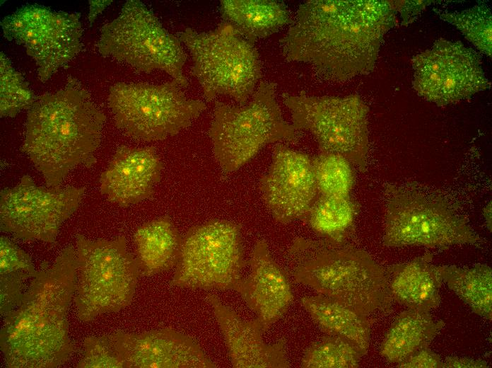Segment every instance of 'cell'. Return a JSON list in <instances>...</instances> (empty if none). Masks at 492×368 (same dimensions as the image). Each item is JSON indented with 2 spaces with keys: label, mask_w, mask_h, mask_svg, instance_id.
I'll return each instance as SVG.
<instances>
[{
  "label": "cell",
  "mask_w": 492,
  "mask_h": 368,
  "mask_svg": "<svg viewBox=\"0 0 492 368\" xmlns=\"http://www.w3.org/2000/svg\"><path fill=\"white\" fill-rule=\"evenodd\" d=\"M383 245L448 248L481 242L466 219L443 195L414 185L385 187Z\"/></svg>",
  "instance_id": "6"
},
{
  "label": "cell",
  "mask_w": 492,
  "mask_h": 368,
  "mask_svg": "<svg viewBox=\"0 0 492 368\" xmlns=\"http://www.w3.org/2000/svg\"><path fill=\"white\" fill-rule=\"evenodd\" d=\"M360 211L351 197L319 195L304 222L317 234L336 242L346 241Z\"/></svg>",
  "instance_id": "27"
},
{
  "label": "cell",
  "mask_w": 492,
  "mask_h": 368,
  "mask_svg": "<svg viewBox=\"0 0 492 368\" xmlns=\"http://www.w3.org/2000/svg\"><path fill=\"white\" fill-rule=\"evenodd\" d=\"M28 110L21 151L47 187H59L78 166L96 163L106 117L76 79L37 96Z\"/></svg>",
  "instance_id": "3"
},
{
  "label": "cell",
  "mask_w": 492,
  "mask_h": 368,
  "mask_svg": "<svg viewBox=\"0 0 492 368\" xmlns=\"http://www.w3.org/2000/svg\"><path fill=\"white\" fill-rule=\"evenodd\" d=\"M488 364L481 359L469 357H447L443 362V368H488Z\"/></svg>",
  "instance_id": "37"
},
{
  "label": "cell",
  "mask_w": 492,
  "mask_h": 368,
  "mask_svg": "<svg viewBox=\"0 0 492 368\" xmlns=\"http://www.w3.org/2000/svg\"><path fill=\"white\" fill-rule=\"evenodd\" d=\"M445 326L430 312L407 309L401 312L387 330L380 354L391 363H399L427 347Z\"/></svg>",
  "instance_id": "25"
},
{
  "label": "cell",
  "mask_w": 492,
  "mask_h": 368,
  "mask_svg": "<svg viewBox=\"0 0 492 368\" xmlns=\"http://www.w3.org/2000/svg\"><path fill=\"white\" fill-rule=\"evenodd\" d=\"M433 254L425 253L410 261L387 267L392 299L407 309L428 311L441 301L443 282L440 265L432 263Z\"/></svg>",
  "instance_id": "21"
},
{
  "label": "cell",
  "mask_w": 492,
  "mask_h": 368,
  "mask_svg": "<svg viewBox=\"0 0 492 368\" xmlns=\"http://www.w3.org/2000/svg\"><path fill=\"white\" fill-rule=\"evenodd\" d=\"M361 354L348 341L327 335L313 342L305 350L302 368H356L360 366Z\"/></svg>",
  "instance_id": "30"
},
{
  "label": "cell",
  "mask_w": 492,
  "mask_h": 368,
  "mask_svg": "<svg viewBox=\"0 0 492 368\" xmlns=\"http://www.w3.org/2000/svg\"><path fill=\"white\" fill-rule=\"evenodd\" d=\"M275 91V84L262 81L245 105L215 103L208 134L224 174L239 169L266 144L299 140L298 132L282 117Z\"/></svg>",
  "instance_id": "5"
},
{
  "label": "cell",
  "mask_w": 492,
  "mask_h": 368,
  "mask_svg": "<svg viewBox=\"0 0 492 368\" xmlns=\"http://www.w3.org/2000/svg\"><path fill=\"white\" fill-rule=\"evenodd\" d=\"M412 88L423 99L439 107L471 99L491 88L479 55L460 41L440 38L411 60Z\"/></svg>",
  "instance_id": "15"
},
{
  "label": "cell",
  "mask_w": 492,
  "mask_h": 368,
  "mask_svg": "<svg viewBox=\"0 0 492 368\" xmlns=\"http://www.w3.org/2000/svg\"><path fill=\"white\" fill-rule=\"evenodd\" d=\"M483 216L487 229L491 231V202L483 209Z\"/></svg>",
  "instance_id": "39"
},
{
  "label": "cell",
  "mask_w": 492,
  "mask_h": 368,
  "mask_svg": "<svg viewBox=\"0 0 492 368\" xmlns=\"http://www.w3.org/2000/svg\"><path fill=\"white\" fill-rule=\"evenodd\" d=\"M179 84L119 82L109 88L107 104L117 127L144 142L165 139L189 126L206 108L187 98Z\"/></svg>",
  "instance_id": "10"
},
{
  "label": "cell",
  "mask_w": 492,
  "mask_h": 368,
  "mask_svg": "<svg viewBox=\"0 0 492 368\" xmlns=\"http://www.w3.org/2000/svg\"><path fill=\"white\" fill-rule=\"evenodd\" d=\"M295 130L310 132L321 152L338 154L365 172L369 151V109L360 96L284 93Z\"/></svg>",
  "instance_id": "11"
},
{
  "label": "cell",
  "mask_w": 492,
  "mask_h": 368,
  "mask_svg": "<svg viewBox=\"0 0 492 368\" xmlns=\"http://www.w3.org/2000/svg\"><path fill=\"white\" fill-rule=\"evenodd\" d=\"M89 4V13H88V21L90 25L94 22L96 17L100 14L112 2L111 0H102V1H88Z\"/></svg>",
  "instance_id": "38"
},
{
  "label": "cell",
  "mask_w": 492,
  "mask_h": 368,
  "mask_svg": "<svg viewBox=\"0 0 492 368\" xmlns=\"http://www.w3.org/2000/svg\"><path fill=\"white\" fill-rule=\"evenodd\" d=\"M124 368H216L192 337L171 328L107 335Z\"/></svg>",
  "instance_id": "17"
},
{
  "label": "cell",
  "mask_w": 492,
  "mask_h": 368,
  "mask_svg": "<svg viewBox=\"0 0 492 368\" xmlns=\"http://www.w3.org/2000/svg\"><path fill=\"white\" fill-rule=\"evenodd\" d=\"M396 12L402 17V25L407 26L416 18L433 1H391Z\"/></svg>",
  "instance_id": "36"
},
{
  "label": "cell",
  "mask_w": 492,
  "mask_h": 368,
  "mask_svg": "<svg viewBox=\"0 0 492 368\" xmlns=\"http://www.w3.org/2000/svg\"><path fill=\"white\" fill-rule=\"evenodd\" d=\"M85 187H42L28 175L0 192V229L23 241L54 243L62 224L79 207Z\"/></svg>",
  "instance_id": "14"
},
{
  "label": "cell",
  "mask_w": 492,
  "mask_h": 368,
  "mask_svg": "<svg viewBox=\"0 0 492 368\" xmlns=\"http://www.w3.org/2000/svg\"><path fill=\"white\" fill-rule=\"evenodd\" d=\"M33 276L23 271L0 275V314L1 316L18 305L25 292V282Z\"/></svg>",
  "instance_id": "34"
},
{
  "label": "cell",
  "mask_w": 492,
  "mask_h": 368,
  "mask_svg": "<svg viewBox=\"0 0 492 368\" xmlns=\"http://www.w3.org/2000/svg\"><path fill=\"white\" fill-rule=\"evenodd\" d=\"M76 255L73 301L81 321L119 312L131 304L141 273L124 236L91 240L78 234Z\"/></svg>",
  "instance_id": "8"
},
{
  "label": "cell",
  "mask_w": 492,
  "mask_h": 368,
  "mask_svg": "<svg viewBox=\"0 0 492 368\" xmlns=\"http://www.w3.org/2000/svg\"><path fill=\"white\" fill-rule=\"evenodd\" d=\"M262 199L274 219L286 224L304 220L317 197L312 157L276 144L271 163L259 181Z\"/></svg>",
  "instance_id": "16"
},
{
  "label": "cell",
  "mask_w": 492,
  "mask_h": 368,
  "mask_svg": "<svg viewBox=\"0 0 492 368\" xmlns=\"http://www.w3.org/2000/svg\"><path fill=\"white\" fill-rule=\"evenodd\" d=\"M286 271L298 282L366 315L388 314L393 299L387 267L346 241L295 238L286 251Z\"/></svg>",
  "instance_id": "4"
},
{
  "label": "cell",
  "mask_w": 492,
  "mask_h": 368,
  "mask_svg": "<svg viewBox=\"0 0 492 368\" xmlns=\"http://www.w3.org/2000/svg\"><path fill=\"white\" fill-rule=\"evenodd\" d=\"M163 168L154 147L119 146L100 174V191L121 207L138 204L153 196Z\"/></svg>",
  "instance_id": "19"
},
{
  "label": "cell",
  "mask_w": 492,
  "mask_h": 368,
  "mask_svg": "<svg viewBox=\"0 0 492 368\" xmlns=\"http://www.w3.org/2000/svg\"><path fill=\"white\" fill-rule=\"evenodd\" d=\"M245 265L240 225L211 219L182 236L170 284L190 289L236 291Z\"/></svg>",
  "instance_id": "12"
},
{
  "label": "cell",
  "mask_w": 492,
  "mask_h": 368,
  "mask_svg": "<svg viewBox=\"0 0 492 368\" xmlns=\"http://www.w3.org/2000/svg\"><path fill=\"white\" fill-rule=\"evenodd\" d=\"M83 354L76 365L79 368H124L107 335L86 338Z\"/></svg>",
  "instance_id": "32"
},
{
  "label": "cell",
  "mask_w": 492,
  "mask_h": 368,
  "mask_svg": "<svg viewBox=\"0 0 492 368\" xmlns=\"http://www.w3.org/2000/svg\"><path fill=\"white\" fill-rule=\"evenodd\" d=\"M400 368H443V361L440 357L428 346L424 347L404 360L397 363Z\"/></svg>",
  "instance_id": "35"
},
{
  "label": "cell",
  "mask_w": 492,
  "mask_h": 368,
  "mask_svg": "<svg viewBox=\"0 0 492 368\" xmlns=\"http://www.w3.org/2000/svg\"><path fill=\"white\" fill-rule=\"evenodd\" d=\"M396 25L391 1L310 0L281 39V53L344 83L374 70L385 35Z\"/></svg>",
  "instance_id": "1"
},
{
  "label": "cell",
  "mask_w": 492,
  "mask_h": 368,
  "mask_svg": "<svg viewBox=\"0 0 492 368\" xmlns=\"http://www.w3.org/2000/svg\"><path fill=\"white\" fill-rule=\"evenodd\" d=\"M80 13L27 4L1 21L4 37L23 45L35 61L43 83L65 67L81 52L83 28Z\"/></svg>",
  "instance_id": "13"
},
{
  "label": "cell",
  "mask_w": 492,
  "mask_h": 368,
  "mask_svg": "<svg viewBox=\"0 0 492 368\" xmlns=\"http://www.w3.org/2000/svg\"><path fill=\"white\" fill-rule=\"evenodd\" d=\"M37 96L32 91L23 76L9 59L0 52V117H13L29 110Z\"/></svg>",
  "instance_id": "31"
},
{
  "label": "cell",
  "mask_w": 492,
  "mask_h": 368,
  "mask_svg": "<svg viewBox=\"0 0 492 368\" xmlns=\"http://www.w3.org/2000/svg\"><path fill=\"white\" fill-rule=\"evenodd\" d=\"M300 302L320 330L348 341L362 356L367 354L371 330L368 316L320 294L303 297Z\"/></svg>",
  "instance_id": "22"
},
{
  "label": "cell",
  "mask_w": 492,
  "mask_h": 368,
  "mask_svg": "<svg viewBox=\"0 0 492 368\" xmlns=\"http://www.w3.org/2000/svg\"><path fill=\"white\" fill-rule=\"evenodd\" d=\"M178 35L191 54V74L205 98L211 101L226 95L239 105H245L262 76L259 57L254 45L226 22L207 32L187 28Z\"/></svg>",
  "instance_id": "7"
},
{
  "label": "cell",
  "mask_w": 492,
  "mask_h": 368,
  "mask_svg": "<svg viewBox=\"0 0 492 368\" xmlns=\"http://www.w3.org/2000/svg\"><path fill=\"white\" fill-rule=\"evenodd\" d=\"M224 339L228 357L234 368H288L291 364L286 351V339L266 343L260 321L243 320L213 294L206 297Z\"/></svg>",
  "instance_id": "18"
},
{
  "label": "cell",
  "mask_w": 492,
  "mask_h": 368,
  "mask_svg": "<svg viewBox=\"0 0 492 368\" xmlns=\"http://www.w3.org/2000/svg\"><path fill=\"white\" fill-rule=\"evenodd\" d=\"M23 271L32 275L36 272L31 257L4 236L0 237V275Z\"/></svg>",
  "instance_id": "33"
},
{
  "label": "cell",
  "mask_w": 492,
  "mask_h": 368,
  "mask_svg": "<svg viewBox=\"0 0 492 368\" xmlns=\"http://www.w3.org/2000/svg\"><path fill=\"white\" fill-rule=\"evenodd\" d=\"M434 11L443 21L454 25L481 53L491 57L492 16L484 3L462 11L449 12L438 8Z\"/></svg>",
  "instance_id": "28"
},
{
  "label": "cell",
  "mask_w": 492,
  "mask_h": 368,
  "mask_svg": "<svg viewBox=\"0 0 492 368\" xmlns=\"http://www.w3.org/2000/svg\"><path fill=\"white\" fill-rule=\"evenodd\" d=\"M443 280L476 314L492 319V272L486 264L440 265Z\"/></svg>",
  "instance_id": "26"
},
{
  "label": "cell",
  "mask_w": 492,
  "mask_h": 368,
  "mask_svg": "<svg viewBox=\"0 0 492 368\" xmlns=\"http://www.w3.org/2000/svg\"><path fill=\"white\" fill-rule=\"evenodd\" d=\"M96 48L101 55L138 71L160 70L180 87L188 86L183 73L187 54L180 40L139 0L127 1L118 16L101 28Z\"/></svg>",
  "instance_id": "9"
},
{
  "label": "cell",
  "mask_w": 492,
  "mask_h": 368,
  "mask_svg": "<svg viewBox=\"0 0 492 368\" xmlns=\"http://www.w3.org/2000/svg\"><path fill=\"white\" fill-rule=\"evenodd\" d=\"M250 273L236 292L257 315L264 330L281 318L293 301L288 273L273 259L266 241H257L249 260Z\"/></svg>",
  "instance_id": "20"
},
{
  "label": "cell",
  "mask_w": 492,
  "mask_h": 368,
  "mask_svg": "<svg viewBox=\"0 0 492 368\" xmlns=\"http://www.w3.org/2000/svg\"><path fill=\"white\" fill-rule=\"evenodd\" d=\"M220 12L223 22L253 45L293 21L283 4L271 0H221Z\"/></svg>",
  "instance_id": "23"
},
{
  "label": "cell",
  "mask_w": 492,
  "mask_h": 368,
  "mask_svg": "<svg viewBox=\"0 0 492 368\" xmlns=\"http://www.w3.org/2000/svg\"><path fill=\"white\" fill-rule=\"evenodd\" d=\"M76 272V248L69 246L52 265L42 264L18 305L1 316L0 347L7 367L56 368L69 360L74 346L68 311Z\"/></svg>",
  "instance_id": "2"
},
{
  "label": "cell",
  "mask_w": 492,
  "mask_h": 368,
  "mask_svg": "<svg viewBox=\"0 0 492 368\" xmlns=\"http://www.w3.org/2000/svg\"><path fill=\"white\" fill-rule=\"evenodd\" d=\"M182 236L169 216L140 226L134 234L136 260L144 276H152L175 267Z\"/></svg>",
  "instance_id": "24"
},
{
  "label": "cell",
  "mask_w": 492,
  "mask_h": 368,
  "mask_svg": "<svg viewBox=\"0 0 492 368\" xmlns=\"http://www.w3.org/2000/svg\"><path fill=\"white\" fill-rule=\"evenodd\" d=\"M312 165L320 195L350 197L355 176L348 160L338 154L322 152L312 158Z\"/></svg>",
  "instance_id": "29"
}]
</instances>
